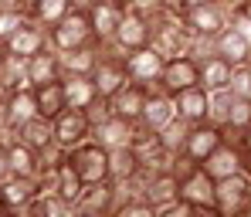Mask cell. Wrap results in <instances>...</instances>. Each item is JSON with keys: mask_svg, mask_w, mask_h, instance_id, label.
Masks as SVG:
<instances>
[{"mask_svg": "<svg viewBox=\"0 0 251 217\" xmlns=\"http://www.w3.org/2000/svg\"><path fill=\"white\" fill-rule=\"evenodd\" d=\"M0 10H21V0H0Z\"/></svg>", "mask_w": 251, "mask_h": 217, "instance_id": "cell-46", "label": "cell"}, {"mask_svg": "<svg viewBox=\"0 0 251 217\" xmlns=\"http://www.w3.org/2000/svg\"><path fill=\"white\" fill-rule=\"evenodd\" d=\"M214 54H221V58L231 61V65H245V61H251V38H248V31H245L238 21H231V24L214 38Z\"/></svg>", "mask_w": 251, "mask_h": 217, "instance_id": "cell-9", "label": "cell"}, {"mask_svg": "<svg viewBox=\"0 0 251 217\" xmlns=\"http://www.w3.org/2000/svg\"><path fill=\"white\" fill-rule=\"evenodd\" d=\"M54 139H58L65 149H72V146H78L85 139H92V122H88L85 109H65V112L54 119Z\"/></svg>", "mask_w": 251, "mask_h": 217, "instance_id": "cell-12", "label": "cell"}, {"mask_svg": "<svg viewBox=\"0 0 251 217\" xmlns=\"http://www.w3.org/2000/svg\"><path fill=\"white\" fill-rule=\"evenodd\" d=\"M190 85H201V65H197V58L194 54L170 58L167 65H163V75H160V85L156 88L176 95V92H183V88H190Z\"/></svg>", "mask_w": 251, "mask_h": 217, "instance_id": "cell-8", "label": "cell"}, {"mask_svg": "<svg viewBox=\"0 0 251 217\" xmlns=\"http://www.w3.org/2000/svg\"><path fill=\"white\" fill-rule=\"evenodd\" d=\"M146 95H150V88L146 85H136V82H126L112 98H109V105H112V116H119V119H129V122H139V116H143V105H146Z\"/></svg>", "mask_w": 251, "mask_h": 217, "instance_id": "cell-17", "label": "cell"}, {"mask_svg": "<svg viewBox=\"0 0 251 217\" xmlns=\"http://www.w3.org/2000/svg\"><path fill=\"white\" fill-rule=\"evenodd\" d=\"M241 149H245V156L251 160V126H248L245 132H241Z\"/></svg>", "mask_w": 251, "mask_h": 217, "instance_id": "cell-44", "label": "cell"}, {"mask_svg": "<svg viewBox=\"0 0 251 217\" xmlns=\"http://www.w3.org/2000/svg\"><path fill=\"white\" fill-rule=\"evenodd\" d=\"M10 214H14V217H48V214H44V200H41V197H34V200H27V204L14 207Z\"/></svg>", "mask_w": 251, "mask_h": 217, "instance_id": "cell-39", "label": "cell"}, {"mask_svg": "<svg viewBox=\"0 0 251 217\" xmlns=\"http://www.w3.org/2000/svg\"><path fill=\"white\" fill-rule=\"evenodd\" d=\"M3 58H7V48H3V44H0V61H3Z\"/></svg>", "mask_w": 251, "mask_h": 217, "instance_id": "cell-49", "label": "cell"}, {"mask_svg": "<svg viewBox=\"0 0 251 217\" xmlns=\"http://www.w3.org/2000/svg\"><path fill=\"white\" fill-rule=\"evenodd\" d=\"M173 119H176V102H173V95L163 92V88H150L139 122H143V126H150L153 132H160V129H167Z\"/></svg>", "mask_w": 251, "mask_h": 217, "instance_id": "cell-11", "label": "cell"}, {"mask_svg": "<svg viewBox=\"0 0 251 217\" xmlns=\"http://www.w3.org/2000/svg\"><path fill=\"white\" fill-rule=\"evenodd\" d=\"M150 44L163 54V58H180V54H190V44L194 38L183 31V21L180 14H173L170 7H163L160 14L150 17Z\"/></svg>", "mask_w": 251, "mask_h": 217, "instance_id": "cell-1", "label": "cell"}, {"mask_svg": "<svg viewBox=\"0 0 251 217\" xmlns=\"http://www.w3.org/2000/svg\"><path fill=\"white\" fill-rule=\"evenodd\" d=\"M251 200V173H234L227 180H217L214 187V211L221 217H245Z\"/></svg>", "mask_w": 251, "mask_h": 217, "instance_id": "cell-4", "label": "cell"}, {"mask_svg": "<svg viewBox=\"0 0 251 217\" xmlns=\"http://www.w3.org/2000/svg\"><path fill=\"white\" fill-rule=\"evenodd\" d=\"M27 85V78H24V61L21 58H3L0 61V102H3V95H10L14 88Z\"/></svg>", "mask_w": 251, "mask_h": 217, "instance_id": "cell-32", "label": "cell"}, {"mask_svg": "<svg viewBox=\"0 0 251 217\" xmlns=\"http://www.w3.org/2000/svg\"><path fill=\"white\" fill-rule=\"evenodd\" d=\"M61 82H65V102H68V109H88L99 98L92 78H61Z\"/></svg>", "mask_w": 251, "mask_h": 217, "instance_id": "cell-30", "label": "cell"}, {"mask_svg": "<svg viewBox=\"0 0 251 217\" xmlns=\"http://www.w3.org/2000/svg\"><path fill=\"white\" fill-rule=\"evenodd\" d=\"M231 21H238V24H251V0H241V7L231 14Z\"/></svg>", "mask_w": 251, "mask_h": 217, "instance_id": "cell-41", "label": "cell"}, {"mask_svg": "<svg viewBox=\"0 0 251 217\" xmlns=\"http://www.w3.org/2000/svg\"><path fill=\"white\" fill-rule=\"evenodd\" d=\"M102 3H109V7H119V10H123V7L129 3V0H102Z\"/></svg>", "mask_w": 251, "mask_h": 217, "instance_id": "cell-47", "label": "cell"}, {"mask_svg": "<svg viewBox=\"0 0 251 217\" xmlns=\"http://www.w3.org/2000/svg\"><path fill=\"white\" fill-rule=\"evenodd\" d=\"M10 176V167H7V143L0 139V183Z\"/></svg>", "mask_w": 251, "mask_h": 217, "instance_id": "cell-42", "label": "cell"}, {"mask_svg": "<svg viewBox=\"0 0 251 217\" xmlns=\"http://www.w3.org/2000/svg\"><path fill=\"white\" fill-rule=\"evenodd\" d=\"M68 10H72L68 0H34V7H31V21L41 24V27H51V24H58Z\"/></svg>", "mask_w": 251, "mask_h": 217, "instance_id": "cell-31", "label": "cell"}, {"mask_svg": "<svg viewBox=\"0 0 251 217\" xmlns=\"http://www.w3.org/2000/svg\"><path fill=\"white\" fill-rule=\"evenodd\" d=\"M224 126L227 129L245 132L251 126V98H241L231 92V105H227V116H224Z\"/></svg>", "mask_w": 251, "mask_h": 217, "instance_id": "cell-34", "label": "cell"}, {"mask_svg": "<svg viewBox=\"0 0 251 217\" xmlns=\"http://www.w3.org/2000/svg\"><path fill=\"white\" fill-rule=\"evenodd\" d=\"M48 44L54 51H75V48H92L95 44V31L85 10H68L58 24L48 27Z\"/></svg>", "mask_w": 251, "mask_h": 217, "instance_id": "cell-2", "label": "cell"}, {"mask_svg": "<svg viewBox=\"0 0 251 217\" xmlns=\"http://www.w3.org/2000/svg\"><path fill=\"white\" fill-rule=\"evenodd\" d=\"M112 44L123 54L136 51V48H146L150 44V17L139 14V10H132V7H123L119 24H116V34H112Z\"/></svg>", "mask_w": 251, "mask_h": 217, "instance_id": "cell-7", "label": "cell"}, {"mask_svg": "<svg viewBox=\"0 0 251 217\" xmlns=\"http://www.w3.org/2000/svg\"><path fill=\"white\" fill-rule=\"evenodd\" d=\"M0 193L7 200V211H14V207H21V204H27L34 197H41V183H38V176H14L10 173L0 183Z\"/></svg>", "mask_w": 251, "mask_h": 217, "instance_id": "cell-24", "label": "cell"}, {"mask_svg": "<svg viewBox=\"0 0 251 217\" xmlns=\"http://www.w3.org/2000/svg\"><path fill=\"white\" fill-rule=\"evenodd\" d=\"M27 17L21 14V10H0V44H7V38L24 24Z\"/></svg>", "mask_w": 251, "mask_h": 217, "instance_id": "cell-36", "label": "cell"}, {"mask_svg": "<svg viewBox=\"0 0 251 217\" xmlns=\"http://www.w3.org/2000/svg\"><path fill=\"white\" fill-rule=\"evenodd\" d=\"M85 180L75 173V167L72 163H61L58 170H54V197H61V200H68V204H75L78 200V193H82Z\"/></svg>", "mask_w": 251, "mask_h": 217, "instance_id": "cell-29", "label": "cell"}, {"mask_svg": "<svg viewBox=\"0 0 251 217\" xmlns=\"http://www.w3.org/2000/svg\"><path fill=\"white\" fill-rule=\"evenodd\" d=\"M7 167L14 176H38L41 173V160H38V149H31L27 143H21L17 136L7 143Z\"/></svg>", "mask_w": 251, "mask_h": 217, "instance_id": "cell-23", "label": "cell"}, {"mask_svg": "<svg viewBox=\"0 0 251 217\" xmlns=\"http://www.w3.org/2000/svg\"><path fill=\"white\" fill-rule=\"evenodd\" d=\"M34 102H38V116L44 119H58L65 109H68V102H65V82L58 78V82H44V85L34 88Z\"/></svg>", "mask_w": 251, "mask_h": 217, "instance_id": "cell-25", "label": "cell"}, {"mask_svg": "<svg viewBox=\"0 0 251 217\" xmlns=\"http://www.w3.org/2000/svg\"><path fill=\"white\" fill-rule=\"evenodd\" d=\"M119 7H109V3H95L92 10H88V21H92V31H95V44H105L112 41V34H116V24H119Z\"/></svg>", "mask_w": 251, "mask_h": 217, "instance_id": "cell-27", "label": "cell"}, {"mask_svg": "<svg viewBox=\"0 0 251 217\" xmlns=\"http://www.w3.org/2000/svg\"><path fill=\"white\" fill-rule=\"evenodd\" d=\"M61 54V78H88L99 61V44L75 48V51H58Z\"/></svg>", "mask_w": 251, "mask_h": 217, "instance_id": "cell-21", "label": "cell"}, {"mask_svg": "<svg viewBox=\"0 0 251 217\" xmlns=\"http://www.w3.org/2000/svg\"><path fill=\"white\" fill-rule=\"evenodd\" d=\"M221 143H224L221 126H214V122H197V126H190V132H187L183 156H190L194 163H204V160H207Z\"/></svg>", "mask_w": 251, "mask_h": 217, "instance_id": "cell-14", "label": "cell"}, {"mask_svg": "<svg viewBox=\"0 0 251 217\" xmlns=\"http://www.w3.org/2000/svg\"><path fill=\"white\" fill-rule=\"evenodd\" d=\"M116 217H160V211L146 200H129L123 207H116Z\"/></svg>", "mask_w": 251, "mask_h": 217, "instance_id": "cell-38", "label": "cell"}, {"mask_svg": "<svg viewBox=\"0 0 251 217\" xmlns=\"http://www.w3.org/2000/svg\"><path fill=\"white\" fill-rule=\"evenodd\" d=\"M217 3H221V7H224V10H227V14H234V10H238V7H241V0H217Z\"/></svg>", "mask_w": 251, "mask_h": 217, "instance_id": "cell-45", "label": "cell"}, {"mask_svg": "<svg viewBox=\"0 0 251 217\" xmlns=\"http://www.w3.org/2000/svg\"><path fill=\"white\" fill-rule=\"evenodd\" d=\"M0 217H14V214H10V211H7V214H0Z\"/></svg>", "mask_w": 251, "mask_h": 217, "instance_id": "cell-51", "label": "cell"}, {"mask_svg": "<svg viewBox=\"0 0 251 217\" xmlns=\"http://www.w3.org/2000/svg\"><path fill=\"white\" fill-rule=\"evenodd\" d=\"M126 7H132V10H139V14L153 17V14H160V10L167 7V0H129Z\"/></svg>", "mask_w": 251, "mask_h": 217, "instance_id": "cell-40", "label": "cell"}, {"mask_svg": "<svg viewBox=\"0 0 251 217\" xmlns=\"http://www.w3.org/2000/svg\"><path fill=\"white\" fill-rule=\"evenodd\" d=\"M139 153L132 146H119V149H109V180L112 183H123V180H132L139 173Z\"/></svg>", "mask_w": 251, "mask_h": 217, "instance_id": "cell-26", "label": "cell"}, {"mask_svg": "<svg viewBox=\"0 0 251 217\" xmlns=\"http://www.w3.org/2000/svg\"><path fill=\"white\" fill-rule=\"evenodd\" d=\"M187 132H190V122H183V119L176 116L167 129H160L156 136H160V146H163L167 153L180 156V153H183V143H187Z\"/></svg>", "mask_w": 251, "mask_h": 217, "instance_id": "cell-33", "label": "cell"}, {"mask_svg": "<svg viewBox=\"0 0 251 217\" xmlns=\"http://www.w3.org/2000/svg\"><path fill=\"white\" fill-rule=\"evenodd\" d=\"M17 139L27 143L31 149H44L48 143H54V122L44 119V116H34L31 122H24V126L17 129Z\"/></svg>", "mask_w": 251, "mask_h": 217, "instance_id": "cell-28", "label": "cell"}, {"mask_svg": "<svg viewBox=\"0 0 251 217\" xmlns=\"http://www.w3.org/2000/svg\"><path fill=\"white\" fill-rule=\"evenodd\" d=\"M3 48H7V54H10V58L27 61L31 54H38V51H44V48H48V27L34 24V21L27 17V21H24V24H21V27L7 38V44H3Z\"/></svg>", "mask_w": 251, "mask_h": 217, "instance_id": "cell-10", "label": "cell"}, {"mask_svg": "<svg viewBox=\"0 0 251 217\" xmlns=\"http://www.w3.org/2000/svg\"><path fill=\"white\" fill-rule=\"evenodd\" d=\"M227 92H234L241 98H251V61L231 68V85H227Z\"/></svg>", "mask_w": 251, "mask_h": 217, "instance_id": "cell-35", "label": "cell"}, {"mask_svg": "<svg viewBox=\"0 0 251 217\" xmlns=\"http://www.w3.org/2000/svg\"><path fill=\"white\" fill-rule=\"evenodd\" d=\"M160 217H204V211L197 207V204H190V200H173V204H167L163 211H160Z\"/></svg>", "mask_w": 251, "mask_h": 217, "instance_id": "cell-37", "label": "cell"}, {"mask_svg": "<svg viewBox=\"0 0 251 217\" xmlns=\"http://www.w3.org/2000/svg\"><path fill=\"white\" fill-rule=\"evenodd\" d=\"M24 78H27V85L38 88L44 85V82H58L61 78V54L48 44L44 51H38V54H31L27 61H24Z\"/></svg>", "mask_w": 251, "mask_h": 217, "instance_id": "cell-15", "label": "cell"}, {"mask_svg": "<svg viewBox=\"0 0 251 217\" xmlns=\"http://www.w3.org/2000/svg\"><path fill=\"white\" fill-rule=\"evenodd\" d=\"M197 65H201V88H207V92H224V88L231 85V61H224L221 54H204V58H197Z\"/></svg>", "mask_w": 251, "mask_h": 217, "instance_id": "cell-22", "label": "cell"}, {"mask_svg": "<svg viewBox=\"0 0 251 217\" xmlns=\"http://www.w3.org/2000/svg\"><path fill=\"white\" fill-rule=\"evenodd\" d=\"M163 65H167V58H163L153 44L136 48V51H129V54H126V72H129V82L146 85V88H156V85H160Z\"/></svg>", "mask_w": 251, "mask_h": 217, "instance_id": "cell-6", "label": "cell"}, {"mask_svg": "<svg viewBox=\"0 0 251 217\" xmlns=\"http://www.w3.org/2000/svg\"><path fill=\"white\" fill-rule=\"evenodd\" d=\"M173 102H176V116L183 122H190V126L207 122V116H210V92L207 88L190 85V88H183V92H176Z\"/></svg>", "mask_w": 251, "mask_h": 217, "instance_id": "cell-16", "label": "cell"}, {"mask_svg": "<svg viewBox=\"0 0 251 217\" xmlns=\"http://www.w3.org/2000/svg\"><path fill=\"white\" fill-rule=\"evenodd\" d=\"M180 21H183V31H187L194 41H210V38H217V34L231 24V14H227L221 3H204V7L183 10Z\"/></svg>", "mask_w": 251, "mask_h": 217, "instance_id": "cell-3", "label": "cell"}, {"mask_svg": "<svg viewBox=\"0 0 251 217\" xmlns=\"http://www.w3.org/2000/svg\"><path fill=\"white\" fill-rule=\"evenodd\" d=\"M146 204H153L156 211H163L167 204L173 200H180V180L173 170H163V173H153L150 176V183H146Z\"/></svg>", "mask_w": 251, "mask_h": 217, "instance_id": "cell-20", "label": "cell"}, {"mask_svg": "<svg viewBox=\"0 0 251 217\" xmlns=\"http://www.w3.org/2000/svg\"><path fill=\"white\" fill-rule=\"evenodd\" d=\"M68 163L75 167V173L82 176L85 183H102L109 180V149L99 146L95 139H85L78 146L68 149Z\"/></svg>", "mask_w": 251, "mask_h": 217, "instance_id": "cell-5", "label": "cell"}, {"mask_svg": "<svg viewBox=\"0 0 251 217\" xmlns=\"http://www.w3.org/2000/svg\"><path fill=\"white\" fill-rule=\"evenodd\" d=\"M132 126L129 119H119V116H109L105 122L92 126V139L105 149H119V146H132Z\"/></svg>", "mask_w": 251, "mask_h": 217, "instance_id": "cell-19", "label": "cell"}, {"mask_svg": "<svg viewBox=\"0 0 251 217\" xmlns=\"http://www.w3.org/2000/svg\"><path fill=\"white\" fill-rule=\"evenodd\" d=\"M75 211L88 217L109 214L116 211V190H112V180H102V183H85L78 200H75Z\"/></svg>", "mask_w": 251, "mask_h": 217, "instance_id": "cell-13", "label": "cell"}, {"mask_svg": "<svg viewBox=\"0 0 251 217\" xmlns=\"http://www.w3.org/2000/svg\"><path fill=\"white\" fill-rule=\"evenodd\" d=\"M68 3H72V10H85V14H88L99 0H68Z\"/></svg>", "mask_w": 251, "mask_h": 217, "instance_id": "cell-43", "label": "cell"}, {"mask_svg": "<svg viewBox=\"0 0 251 217\" xmlns=\"http://www.w3.org/2000/svg\"><path fill=\"white\" fill-rule=\"evenodd\" d=\"M0 214H7V200H3V193H0Z\"/></svg>", "mask_w": 251, "mask_h": 217, "instance_id": "cell-48", "label": "cell"}, {"mask_svg": "<svg viewBox=\"0 0 251 217\" xmlns=\"http://www.w3.org/2000/svg\"><path fill=\"white\" fill-rule=\"evenodd\" d=\"M245 217H251V200H248V211H245Z\"/></svg>", "mask_w": 251, "mask_h": 217, "instance_id": "cell-50", "label": "cell"}, {"mask_svg": "<svg viewBox=\"0 0 251 217\" xmlns=\"http://www.w3.org/2000/svg\"><path fill=\"white\" fill-rule=\"evenodd\" d=\"M214 180L204 173V167H197L194 173H187L180 180V197L183 200H190V204H197L201 211H210L214 207Z\"/></svg>", "mask_w": 251, "mask_h": 217, "instance_id": "cell-18", "label": "cell"}]
</instances>
